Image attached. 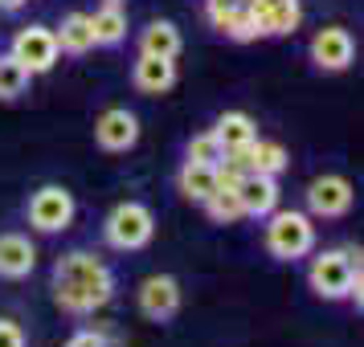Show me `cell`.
I'll return each instance as SVG.
<instances>
[{
	"instance_id": "obj_11",
	"label": "cell",
	"mask_w": 364,
	"mask_h": 347,
	"mask_svg": "<svg viewBox=\"0 0 364 347\" xmlns=\"http://www.w3.org/2000/svg\"><path fill=\"white\" fill-rule=\"evenodd\" d=\"M95 139H99V148H107V151L135 148V139H139V119H135L127 106H111V111L95 123Z\"/></svg>"
},
{
	"instance_id": "obj_19",
	"label": "cell",
	"mask_w": 364,
	"mask_h": 347,
	"mask_svg": "<svg viewBox=\"0 0 364 347\" xmlns=\"http://www.w3.org/2000/svg\"><path fill=\"white\" fill-rule=\"evenodd\" d=\"M181 192L188 200H200V204H205V200L217 192V167L184 160V167H181Z\"/></svg>"
},
{
	"instance_id": "obj_28",
	"label": "cell",
	"mask_w": 364,
	"mask_h": 347,
	"mask_svg": "<svg viewBox=\"0 0 364 347\" xmlns=\"http://www.w3.org/2000/svg\"><path fill=\"white\" fill-rule=\"evenodd\" d=\"M107 4H123V0H107Z\"/></svg>"
},
{
	"instance_id": "obj_26",
	"label": "cell",
	"mask_w": 364,
	"mask_h": 347,
	"mask_svg": "<svg viewBox=\"0 0 364 347\" xmlns=\"http://www.w3.org/2000/svg\"><path fill=\"white\" fill-rule=\"evenodd\" d=\"M70 347H107V335H99V331H78L70 339Z\"/></svg>"
},
{
	"instance_id": "obj_13",
	"label": "cell",
	"mask_w": 364,
	"mask_h": 347,
	"mask_svg": "<svg viewBox=\"0 0 364 347\" xmlns=\"http://www.w3.org/2000/svg\"><path fill=\"white\" fill-rule=\"evenodd\" d=\"M37 265V249L21 233H0V278H29Z\"/></svg>"
},
{
	"instance_id": "obj_2",
	"label": "cell",
	"mask_w": 364,
	"mask_h": 347,
	"mask_svg": "<svg viewBox=\"0 0 364 347\" xmlns=\"http://www.w3.org/2000/svg\"><path fill=\"white\" fill-rule=\"evenodd\" d=\"M315 246V225L307 213H270V225H266V249L279 258V262H295V258H307Z\"/></svg>"
},
{
	"instance_id": "obj_8",
	"label": "cell",
	"mask_w": 364,
	"mask_h": 347,
	"mask_svg": "<svg viewBox=\"0 0 364 347\" xmlns=\"http://www.w3.org/2000/svg\"><path fill=\"white\" fill-rule=\"evenodd\" d=\"M250 13L258 21V37H287L303 21L299 0H250Z\"/></svg>"
},
{
	"instance_id": "obj_18",
	"label": "cell",
	"mask_w": 364,
	"mask_h": 347,
	"mask_svg": "<svg viewBox=\"0 0 364 347\" xmlns=\"http://www.w3.org/2000/svg\"><path fill=\"white\" fill-rule=\"evenodd\" d=\"M90 33H95V45H119L127 37V13L119 4H102L90 17Z\"/></svg>"
},
{
	"instance_id": "obj_15",
	"label": "cell",
	"mask_w": 364,
	"mask_h": 347,
	"mask_svg": "<svg viewBox=\"0 0 364 347\" xmlns=\"http://www.w3.org/2000/svg\"><path fill=\"white\" fill-rule=\"evenodd\" d=\"M213 135H217V143L225 148V155H230V151H242L246 143H254L258 139V127H254V119L246 111H225V115L217 119Z\"/></svg>"
},
{
	"instance_id": "obj_21",
	"label": "cell",
	"mask_w": 364,
	"mask_h": 347,
	"mask_svg": "<svg viewBox=\"0 0 364 347\" xmlns=\"http://www.w3.org/2000/svg\"><path fill=\"white\" fill-rule=\"evenodd\" d=\"M205 209H209V216L213 221H221V225H230V221H242V200H237V188H221L217 184V192L209 200H205Z\"/></svg>"
},
{
	"instance_id": "obj_3",
	"label": "cell",
	"mask_w": 364,
	"mask_h": 347,
	"mask_svg": "<svg viewBox=\"0 0 364 347\" xmlns=\"http://www.w3.org/2000/svg\"><path fill=\"white\" fill-rule=\"evenodd\" d=\"M102 233H107V246L115 249H144L151 241V233H156V216H151L148 204L127 200V204H119L115 213L107 216Z\"/></svg>"
},
{
	"instance_id": "obj_22",
	"label": "cell",
	"mask_w": 364,
	"mask_h": 347,
	"mask_svg": "<svg viewBox=\"0 0 364 347\" xmlns=\"http://www.w3.org/2000/svg\"><path fill=\"white\" fill-rule=\"evenodd\" d=\"M188 160H193V164H209V167H217L221 160H225V148L217 143V135H213V131L193 135V143H188Z\"/></svg>"
},
{
	"instance_id": "obj_16",
	"label": "cell",
	"mask_w": 364,
	"mask_h": 347,
	"mask_svg": "<svg viewBox=\"0 0 364 347\" xmlns=\"http://www.w3.org/2000/svg\"><path fill=\"white\" fill-rule=\"evenodd\" d=\"M58 50L62 53H74V57H82V53L95 50V33H90V13H70L62 21V29H58Z\"/></svg>"
},
{
	"instance_id": "obj_14",
	"label": "cell",
	"mask_w": 364,
	"mask_h": 347,
	"mask_svg": "<svg viewBox=\"0 0 364 347\" xmlns=\"http://www.w3.org/2000/svg\"><path fill=\"white\" fill-rule=\"evenodd\" d=\"M132 78H135V90H144V94H164L168 86L176 82V57L139 53V62H135Z\"/></svg>"
},
{
	"instance_id": "obj_6",
	"label": "cell",
	"mask_w": 364,
	"mask_h": 347,
	"mask_svg": "<svg viewBox=\"0 0 364 347\" xmlns=\"http://www.w3.org/2000/svg\"><path fill=\"white\" fill-rule=\"evenodd\" d=\"M70 221H74V197L66 188L46 184L41 192H33V200H29V225L33 229L62 233V229H70Z\"/></svg>"
},
{
	"instance_id": "obj_24",
	"label": "cell",
	"mask_w": 364,
	"mask_h": 347,
	"mask_svg": "<svg viewBox=\"0 0 364 347\" xmlns=\"http://www.w3.org/2000/svg\"><path fill=\"white\" fill-rule=\"evenodd\" d=\"M242 4H246V0H209V21H213V25L221 29V33H225L230 17L237 13V9H242Z\"/></svg>"
},
{
	"instance_id": "obj_4",
	"label": "cell",
	"mask_w": 364,
	"mask_h": 347,
	"mask_svg": "<svg viewBox=\"0 0 364 347\" xmlns=\"http://www.w3.org/2000/svg\"><path fill=\"white\" fill-rule=\"evenodd\" d=\"M360 265V253L352 249H328L319 253L307 270V282L319 298H348V286H352V270Z\"/></svg>"
},
{
	"instance_id": "obj_10",
	"label": "cell",
	"mask_w": 364,
	"mask_h": 347,
	"mask_svg": "<svg viewBox=\"0 0 364 347\" xmlns=\"http://www.w3.org/2000/svg\"><path fill=\"white\" fill-rule=\"evenodd\" d=\"M139 311L156 319V323H164L172 314L181 311V286L176 278H168V274H151L144 286H139Z\"/></svg>"
},
{
	"instance_id": "obj_9",
	"label": "cell",
	"mask_w": 364,
	"mask_h": 347,
	"mask_svg": "<svg viewBox=\"0 0 364 347\" xmlns=\"http://www.w3.org/2000/svg\"><path fill=\"white\" fill-rule=\"evenodd\" d=\"M307 209H311V216H344L352 209V184L344 176H319V180H311Z\"/></svg>"
},
{
	"instance_id": "obj_7",
	"label": "cell",
	"mask_w": 364,
	"mask_h": 347,
	"mask_svg": "<svg viewBox=\"0 0 364 347\" xmlns=\"http://www.w3.org/2000/svg\"><path fill=\"white\" fill-rule=\"evenodd\" d=\"M352 57H356V41H352V33L348 29H340V25H328V29H319V33L311 37V62L319 70H348L352 66Z\"/></svg>"
},
{
	"instance_id": "obj_29",
	"label": "cell",
	"mask_w": 364,
	"mask_h": 347,
	"mask_svg": "<svg viewBox=\"0 0 364 347\" xmlns=\"http://www.w3.org/2000/svg\"><path fill=\"white\" fill-rule=\"evenodd\" d=\"M246 4H250V0H246Z\"/></svg>"
},
{
	"instance_id": "obj_23",
	"label": "cell",
	"mask_w": 364,
	"mask_h": 347,
	"mask_svg": "<svg viewBox=\"0 0 364 347\" xmlns=\"http://www.w3.org/2000/svg\"><path fill=\"white\" fill-rule=\"evenodd\" d=\"M225 37H233V41H254V37H258V21H254V13H250V4H242V9L230 17Z\"/></svg>"
},
{
	"instance_id": "obj_1",
	"label": "cell",
	"mask_w": 364,
	"mask_h": 347,
	"mask_svg": "<svg viewBox=\"0 0 364 347\" xmlns=\"http://www.w3.org/2000/svg\"><path fill=\"white\" fill-rule=\"evenodd\" d=\"M111 294H115V278L95 253L74 249V253H66L53 265V298H58L62 311L90 314L95 307H107Z\"/></svg>"
},
{
	"instance_id": "obj_27",
	"label": "cell",
	"mask_w": 364,
	"mask_h": 347,
	"mask_svg": "<svg viewBox=\"0 0 364 347\" xmlns=\"http://www.w3.org/2000/svg\"><path fill=\"white\" fill-rule=\"evenodd\" d=\"M25 0H0V13H17Z\"/></svg>"
},
{
	"instance_id": "obj_20",
	"label": "cell",
	"mask_w": 364,
	"mask_h": 347,
	"mask_svg": "<svg viewBox=\"0 0 364 347\" xmlns=\"http://www.w3.org/2000/svg\"><path fill=\"white\" fill-rule=\"evenodd\" d=\"M29 70L21 66L13 53H0V99L9 102V99H21L25 90H29Z\"/></svg>"
},
{
	"instance_id": "obj_17",
	"label": "cell",
	"mask_w": 364,
	"mask_h": 347,
	"mask_svg": "<svg viewBox=\"0 0 364 347\" xmlns=\"http://www.w3.org/2000/svg\"><path fill=\"white\" fill-rule=\"evenodd\" d=\"M139 53H156V57H176L181 53V29L172 21H151L144 37H139Z\"/></svg>"
},
{
	"instance_id": "obj_5",
	"label": "cell",
	"mask_w": 364,
	"mask_h": 347,
	"mask_svg": "<svg viewBox=\"0 0 364 347\" xmlns=\"http://www.w3.org/2000/svg\"><path fill=\"white\" fill-rule=\"evenodd\" d=\"M9 53H13L29 74H46V70H53L58 57H62L58 37H53V29H46V25H25V29L13 37V50Z\"/></svg>"
},
{
	"instance_id": "obj_12",
	"label": "cell",
	"mask_w": 364,
	"mask_h": 347,
	"mask_svg": "<svg viewBox=\"0 0 364 347\" xmlns=\"http://www.w3.org/2000/svg\"><path fill=\"white\" fill-rule=\"evenodd\" d=\"M237 200H242L246 216H270L279 209V180L262 176V172H246L237 180Z\"/></svg>"
},
{
	"instance_id": "obj_25",
	"label": "cell",
	"mask_w": 364,
	"mask_h": 347,
	"mask_svg": "<svg viewBox=\"0 0 364 347\" xmlns=\"http://www.w3.org/2000/svg\"><path fill=\"white\" fill-rule=\"evenodd\" d=\"M0 347H25V331L13 319H0Z\"/></svg>"
}]
</instances>
